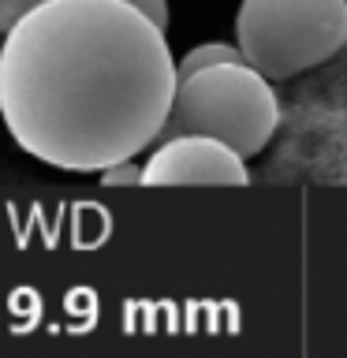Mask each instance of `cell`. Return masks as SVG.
<instances>
[{"label": "cell", "mask_w": 347, "mask_h": 358, "mask_svg": "<svg viewBox=\"0 0 347 358\" xmlns=\"http://www.w3.org/2000/svg\"><path fill=\"white\" fill-rule=\"evenodd\" d=\"M176 86L164 27L127 0H45L0 45L8 134L64 172H101L150 150Z\"/></svg>", "instance_id": "cell-1"}, {"label": "cell", "mask_w": 347, "mask_h": 358, "mask_svg": "<svg viewBox=\"0 0 347 358\" xmlns=\"http://www.w3.org/2000/svg\"><path fill=\"white\" fill-rule=\"evenodd\" d=\"M280 127V101L273 78L246 60L209 64L183 75L161 138L172 134H213L243 157L262 153Z\"/></svg>", "instance_id": "cell-2"}, {"label": "cell", "mask_w": 347, "mask_h": 358, "mask_svg": "<svg viewBox=\"0 0 347 358\" xmlns=\"http://www.w3.org/2000/svg\"><path fill=\"white\" fill-rule=\"evenodd\" d=\"M235 45L273 83L295 78L347 45V0H243Z\"/></svg>", "instance_id": "cell-3"}, {"label": "cell", "mask_w": 347, "mask_h": 358, "mask_svg": "<svg viewBox=\"0 0 347 358\" xmlns=\"http://www.w3.org/2000/svg\"><path fill=\"white\" fill-rule=\"evenodd\" d=\"M146 187H183V183H217L243 187L250 183L246 157L213 134H172L161 138L150 161L142 164Z\"/></svg>", "instance_id": "cell-4"}, {"label": "cell", "mask_w": 347, "mask_h": 358, "mask_svg": "<svg viewBox=\"0 0 347 358\" xmlns=\"http://www.w3.org/2000/svg\"><path fill=\"white\" fill-rule=\"evenodd\" d=\"M224 60H246V56H243L239 45L209 41V45H198V49H190L187 56H179V60H176V71H179V78H183V75H194V71H201V67L224 64Z\"/></svg>", "instance_id": "cell-5"}, {"label": "cell", "mask_w": 347, "mask_h": 358, "mask_svg": "<svg viewBox=\"0 0 347 358\" xmlns=\"http://www.w3.org/2000/svg\"><path fill=\"white\" fill-rule=\"evenodd\" d=\"M101 183L105 187H127V183H142V164H134V157L131 161H116V164H108V168H101Z\"/></svg>", "instance_id": "cell-6"}, {"label": "cell", "mask_w": 347, "mask_h": 358, "mask_svg": "<svg viewBox=\"0 0 347 358\" xmlns=\"http://www.w3.org/2000/svg\"><path fill=\"white\" fill-rule=\"evenodd\" d=\"M38 4H45V0H0V30H11L27 11H34Z\"/></svg>", "instance_id": "cell-7"}, {"label": "cell", "mask_w": 347, "mask_h": 358, "mask_svg": "<svg viewBox=\"0 0 347 358\" xmlns=\"http://www.w3.org/2000/svg\"><path fill=\"white\" fill-rule=\"evenodd\" d=\"M127 4L142 8L146 15H150L153 22H161V27H168V0H127Z\"/></svg>", "instance_id": "cell-8"}]
</instances>
